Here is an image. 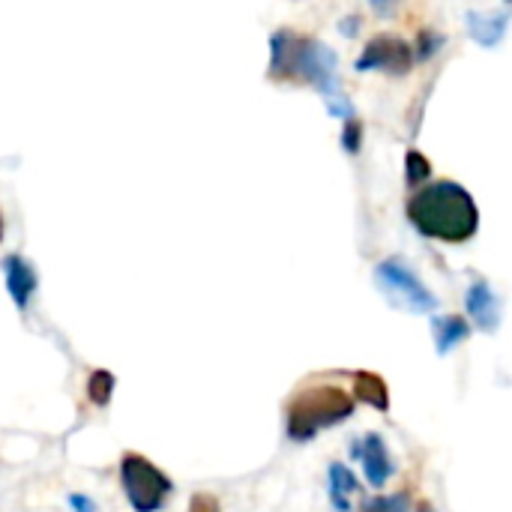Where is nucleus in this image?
<instances>
[{
  "instance_id": "obj_2",
  "label": "nucleus",
  "mask_w": 512,
  "mask_h": 512,
  "mask_svg": "<svg viewBox=\"0 0 512 512\" xmlns=\"http://www.w3.org/2000/svg\"><path fill=\"white\" fill-rule=\"evenodd\" d=\"M408 219L423 237L444 243H465L480 228V210L471 192L453 180L420 186L408 198Z\"/></svg>"
},
{
  "instance_id": "obj_22",
  "label": "nucleus",
  "mask_w": 512,
  "mask_h": 512,
  "mask_svg": "<svg viewBox=\"0 0 512 512\" xmlns=\"http://www.w3.org/2000/svg\"><path fill=\"white\" fill-rule=\"evenodd\" d=\"M417 512H435V510H432V507H426V504H423V507H420V510H417Z\"/></svg>"
},
{
  "instance_id": "obj_3",
  "label": "nucleus",
  "mask_w": 512,
  "mask_h": 512,
  "mask_svg": "<svg viewBox=\"0 0 512 512\" xmlns=\"http://www.w3.org/2000/svg\"><path fill=\"white\" fill-rule=\"evenodd\" d=\"M354 414V399L342 387H306L288 402V438L312 441L321 429L336 426Z\"/></svg>"
},
{
  "instance_id": "obj_14",
  "label": "nucleus",
  "mask_w": 512,
  "mask_h": 512,
  "mask_svg": "<svg viewBox=\"0 0 512 512\" xmlns=\"http://www.w3.org/2000/svg\"><path fill=\"white\" fill-rule=\"evenodd\" d=\"M114 387H117V378L108 369H96L87 378V399L96 408H108L111 405V396H114Z\"/></svg>"
},
{
  "instance_id": "obj_7",
  "label": "nucleus",
  "mask_w": 512,
  "mask_h": 512,
  "mask_svg": "<svg viewBox=\"0 0 512 512\" xmlns=\"http://www.w3.org/2000/svg\"><path fill=\"white\" fill-rule=\"evenodd\" d=\"M0 267H3L6 291H9L12 303H15L18 309H27L30 297H33L36 288H39V276H36L33 264H30L24 255L12 252V255H6V258L0 261Z\"/></svg>"
},
{
  "instance_id": "obj_17",
  "label": "nucleus",
  "mask_w": 512,
  "mask_h": 512,
  "mask_svg": "<svg viewBox=\"0 0 512 512\" xmlns=\"http://www.w3.org/2000/svg\"><path fill=\"white\" fill-rule=\"evenodd\" d=\"M408 510V495L405 492H399V495H393V498H375V501H369L363 512H405Z\"/></svg>"
},
{
  "instance_id": "obj_10",
  "label": "nucleus",
  "mask_w": 512,
  "mask_h": 512,
  "mask_svg": "<svg viewBox=\"0 0 512 512\" xmlns=\"http://www.w3.org/2000/svg\"><path fill=\"white\" fill-rule=\"evenodd\" d=\"M360 459H363V468H366V480L381 489L390 480V474H393V462H390L384 438L381 435H366Z\"/></svg>"
},
{
  "instance_id": "obj_12",
  "label": "nucleus",
  "mask_w": 512,
  "mask_h": 512,
  "mask_svg": "<svg viewBox=\"0 0 512 512\" xmlns=\"http://www.w3.org/2000/svg\"><path fill=\"white\" fill-rule=\"evenodd\" d=\"M354 393L369 408H375L381 414L390 411V393H387V384H384L381 375H375V372H354Z\"/></svg>"
},
{
  "instance_id": "obj_21",
  "label": "nucleus",
  "mask_w": 512,
  "mask_h": 512,
  "mask_svg": "<svg viewBox=\"0 0 512 512\" xmlns=\"http://www.w3.org/2000/svg\"><path fill=\"white\" fill-rule=\"evenodd\" d=\"M0 240H3V213H0Z\"/></svg>"
},
{
  "instance_id": "obj_20",
  "label": "nucleus",
  "mask_w": 512,
  "mask_h": 512,
  "mask_svg": "<svg viewBox=\"0 0 512 512\" xmlns=\"http://www.w3.org/2000/svg\"><path fill=\"white\" fill-rule=\"evenodd\" d=\"M69 510L72 512H99L96 510V504L87 498V495H81V492H75V495H69Z\"/></svg>"
},
{
  "instance_id": "obj_1",
  "label": "nucleus",
  "mask_w": 512,
  "mask_h": 512,
  "mask_svg": "<svg viewBox=\"0 0 512 512\" xmlns=\"http://www.w3.org/2000/svg\"><path fill=\"white\" fill-rule=\"evenodd\" d=\"M267 72L276 81L312 84L324 96L330 114H336L342 120L354 117L351 99L336 87V54H333L330 45L282 27V30H276L270 36V66H267Z\"/></svg>"
},
{
  "instance_id": "obj_11",
  "label": "nucleus",
  "mask_w": 512,
  "mask_h": 512,
  "mask_svg": "<svg viewBox=\"0 0 512 512\" xmlns=\"http://www.w3.org/2000/svg\"><path fill=\"white\" fill-rule=\"evenodd\" d=\"M432 333H435V351L450 354L456 345H462L471 336V327L462 315H441L432 321Z\"/></svg>"
},
{
  "instance_id": "obj_6",
  "label": "nucleus",
  "mask_w": 512,
  "mask_h": 512,
  "mask_svg": "<svg viewBox=\"0 0 512 512\" xmlns=\"http://www.w3.org/2000/svg\"><path fill=\"white\" fill-rule=\"evenodd\" d=\"M414 63V48L390 33L372 36L363 48V54L357 57V69L360 72H372V69H387L393 75H405Z\"/></svg>"
},
{
  "instance_id": "obj_9",
  "label": "nucleus",
  "mask_w": 512,
  "mask_h": 512,
  "mask_svg": "<svg viewBox=\"0 0 512 512\" xmlns=\"http://www.w3.org/2000/svg\"><path fill=\"white\" fill-rule=\"evenodd\" d=\"M465 306H468V315L477 321L480 330H495L498 327V321H501V303H498V297L492 294V288L486 282H474L468 288Z\"/></svg>"
},
{
  "instance_id": "obj_16",
  "label": "nucleus",
  "mask_w": 512,
  "mask_h": 512,
  "mask_svg": "<svg viewBox=\"0 0 512 512\" xmlns=\"http://www.w3.org/2000/svg\"><path fill=\"white\" fill-rule=\"evenodd\" d=\"M360 144H363V123H360V117L354 114V117H348V120H345V129H342V147H345L348 153H357V150H360Z\"/></svg>"
},
{
  "instance_id": "obj_18",
  "label": "nucleus",
  "mask_w": 512,
  "mask_h": 512,
  "mask_svg": "<svg viewBox=\"0 0 512 512\" xmlns=\"http://www.w3.org/2000/svg\"><path fill=\"white\" fill-rule=\"evenodd\" d=\"M441 45H444V36H441V33H435V30H420V36H417V57L426 60V57H432Z\"/></svg>"
},
{
  "instance_id": "obj_15",
  "label": "nucleus",
  "mask_w": 512,
  "mask_h": 512,
  "mask_svg": "<svg viewBox=\"0 0 512 512\" xmlns=\"http://www.w3.org/2000/svg\"><path fill=\"white\" fill-rule=\"evenodd\" d=\"M429 174H432L429 159H426L420 150H408V156H405V177H408V183L417 189L420 183H426V180H429Z\"/></svg>"
},
{
  "instance_id": "obj_8",
  "label": "nucleus",
  "mask_w": 512,
  "mask_h": 512,
  "mask_svg": "<svg viewBox=\"0 0 512 512\" xmlns=\"http://www.w3.org/2000/svg\"><path fill=\"white\" fill-rule=\"evenodd\" d=\"M512 9L504 6V9H471L468 12V33L486 45V48H495L504 33H507V24H510Z\"/></svg>"
},
{
  "instance_id": "obj_19",
  "label": "nucleus",
  "mask_w": 512,
  "mask_h": 512,
  "mask_svg": "<svg viewBox=\"0 0 512 512\" xmlns=\"http://www.w3.org/2000/svg\"><path fill=\"white\" fill-rule=\"evenodd\" d=\"M189 512H222V507H219V501H216L213 495L198 492V495H192V501H189Z\"/></svg>"
},
{
  "instance_id": "obj_5",
  "label": "nucleus",
  "mask_w": 512,
  "mask_h": 512,
  "mask_svg": "<svg viewBox=\"0 0 512 512\" xmlns=\"http://www.w3.org/2000/svg\"><path fill=\"white\" fill-rule=\"evenodd\" d=\"M375 282L378 288L387 294V300L393 306H402L408 312H435L438 309V297L411 273V267L399 258H387L375 267Z\"/></svg>"
},
{
  "instance_id": "obj_4",
  "label": "nucleus",
  "mask_w": 512,
  "mask_h": 512,
  "mask_svg": "<svg viewBox=\"0 0 512 512\" xmlns=\"http://www.w3.org/2000/svg\"><path fill=\"white\" fill-rule=\"evenodd\" d=\"M120 486L135 512H159L171 495V480L141 453H123L120 459Z\"/></svg>"
},
{
  "instance_id": "obj_13",
  "label": "nucleus",
  "mask_w": 512,
  "mask_h": 512,
  "mask_svg": "<svg viewBox=\"0 0 512 512\" xmlns=\"http://www.w3.org/2000/svg\"><path fill=\"white\" fill-rule=\"evenodd\" d=\"M354 492H357V480H354V474H351L342 462L330 465V501H333V510L336 512L351 510V495H354Z\"/></svg>"
}]
</instances>
